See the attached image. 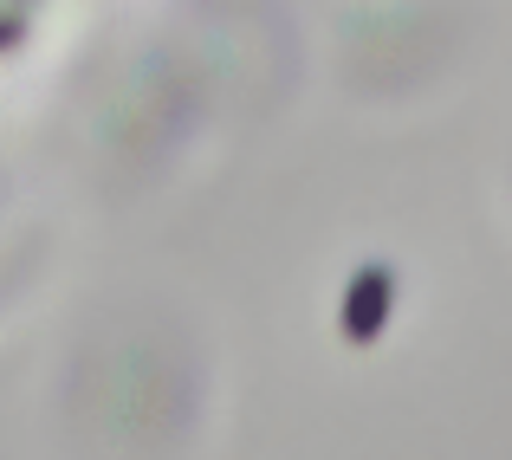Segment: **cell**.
Listing matches in <instances>:
<instances>
[{
  "instance_id": "1",
  "label": "cell",
  "mask_w": 512,
  "mask_h": 460,
  "mask_svg": "<svg viewBox=\"0 0 512 460\" xmlns=\"http://www.w3.org/2000/svg\"><path fill=\"white\" fill-rule=\"evenodd\" d=\"M389 311H396V266H383V260H370V266H357L350 273V286H344V305H338V331H344V344H376L383 337V324H389Z\"/></svg>"
},
{
  "instance_id": "2",
  "label": "cell",
  "mask_w": 512,
  "mask_h": 460,
  "mask_svg": "<svg viewBox=\"0 0 512 460\" xmlns=\"http://www.w3.org/2000/svg\"><path fill=\"white\" fill-rule=\"evenodd\" d=\"M26 46V13L20 7H0V52Z\"/></svg>"
},
{
  "instance_id": "3",
  "label": "cell",
  "mask_w": 512,
  "mask_h": 460,
  "mask_svg": "<svg viewBox=\"0 0 512 460\" xmlns=\"http://www.w3.org/2000/svg\"><path fill=\"white\" fill-rule=\"evenodd\" d=\"M13 7H33V0H13Z\"/></svg>"
}]
</instances>
